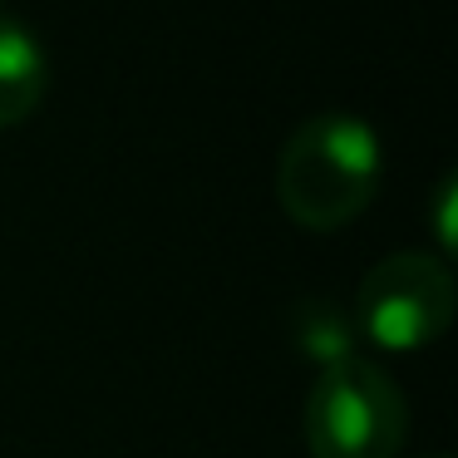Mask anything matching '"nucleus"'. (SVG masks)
Returning a JSON list of instances; mask_svg holds the SVG:
<instances>
[{"instance_id": "f257e3e1", "label": "nucleus", "mask_w": 458, "mask_h": 458, "mask_svg": "<svg viewBox=\"0 0 458 458\" xmlns=\"http://www.w3.org/2000/svg\"><path fill=\"white\" fill-rule=\"evenodd\" d=\"M385 178L379 133L360 114H316L276 158V202L296 227L340 232L375 202Z\"/></svg>"}, {"instance_id": "f03ea898", "label": "nucleus", "mask_w": 458, "mask_h": 458, "mask_svg": "<svg viewBox=\"0 0 458 458\" xmlns=\"http://www.w3.org/2000/svg\"><path fill=\"white\" fill-rule=\"evenodd\" d=\"M301 428L310 458H399L409 438V399L385 365L345 355L320 365Z\"/></svg>"}, {"instance_id": "7ed1b4c3", "label": "nucleus", "mask_w": 458, "mask_h": 458, "mask_svg": "<svg viewBox=\"0 0 458 458\" xmlns=\"http://www.w3.org/2000/svg\"><path fill=\"white\" fill-rule=\"evenodd\" d=\"M454 271L428 251H389L360 276L355 326L379 350H424L454 326Z\"/></svg>"}, {"instance_id": "20e7f679", "label": "nucleus", "mask_w": 458, "mask_h": 458, "mask_svg": "<svg viewBox=\"0 0 458 458\" xmlns=\"http://www.w3.org/2000/svg\"><path fill=\"white\" fill-rule=\"evenodd\" d=\"M50 94V55L30 25L0 15V129L25 123Z\"/></svg>"}, {"instance_id": "39448f33", "label": "nucleus", "mask_w": 458, "mask_h": 458, "mask_svg": "<svg viewBox=\"0 0 458 458\" xmlns=\"http://www.w3.org/2000/svg\"><path fill=\"white\" fill-rule=\"evenodd\" d=\"M454 173L438 182V198H434V217H438V247L454 251Z\"/></svg>"}]
</instances>
